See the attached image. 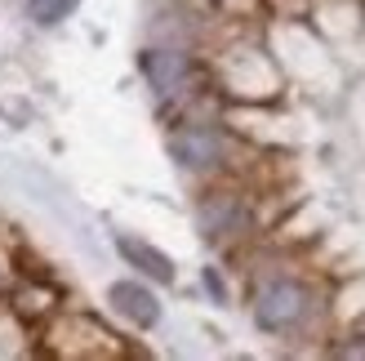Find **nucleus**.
I'll return each instance as SVG.
<instances>
[{
  "instance_id": "4",
  "label": "nucleus",
  "mask_w": 365,
  "mask_h": 361,
  "mask_svg": "<svg viewBox=\"0 0 365 361\" xmlns=\"http://www.w3.org/2000/svg\"><path fill=\"white\" fill-rule=\"evenodd\" d=\"M250 223H254V214H250V196L245 192L210 188L196 201V228L205 232V241H214V245H227L236 237H245Z\"/></svg>"
},
{
  "instance_id": "8",
  "label": "nucleus",
  "mask_w": 365,
  "mask_h": 361,
  "mask_svg": "<svg viewBox=\"0 0 365 361\" xmlns=\"http://www.w3.org/2000/svg\"><path fill=\"white\" fill-rule=\"evenodd\" d=\"M53 308H58V290H53L49 281H23V285H14L9 312L18 321H45V317H53Z\"/></svg>"
},
{
  "instance_id": "5",
  "label": "nucleus",
  "mask_w": 365,
  "mask_h": 361,
  "mask_svg": "<svg viewBox=\"0 0 365 361\" xmlns=\"http://www.w3.org/2000/svg\"><path fill=\"white\" fill-rule=\"evenodd\" d=\"M107 299H112V308L130 321V326H138V330H152L156 321H160L156 295L148 290V285H138V281H116L112 290H107Z\"/></svg>"
},
{
  "instance_id": "2",
  "label": "nucleus",
  "mask_w": 365,
  "mask_h": 361,
  "mask_svg": "<svg viewBox=\"0 0 365 361\" xmlns=\"http://www.w3.org/2000/svg\"><path fill=\"white\" fill-rule=\"evenodd\" d=\"M307 312H312V295H307V285L289 281V277H272L254 290V321L272 335H285V330L303 326Z\"/></svg>"
},
{
  "instance_id": "9",
  "label": "nucleus",
  "mask_w": 365,
  "mask_h": 361,
  "mask_svg": "<svg viewBox=\"0 0 365 361\" xmlns=\"http://www.w3.org/2000/svg\"><path fill=\"white\" fill-rule=\"evenodd\" d=\"M76 5H81V0H53V5L45 9V23H63V18L76 9Z\"/></svg>"
},
{
  "instance_id": "1",
  "label": "nucleus",
  "mask_w": 365,
  "mask_h": 361,
  "mask_svg": "<svg viewBox=\"0 0 365 361\" xmlns=\"http://www.w3.org/2000/svg\"><path fill=\"white\" fill-rule=\"evenodd\" d=\"M170 156L178 161V170L187 174H223L236 156V138L223 130L218 121H205V116H187L170 134Z\"/></svg>"
},
{
  "instance_id": "3",
  "label": "nucleus",
  "mask_w": 365,
  "mask_h": 361,
  "mask_svg": "<svg viewBox=\"0 0 365 361\" xmlns=\"http://www.w3.org/2000/svg\"><path fill=\"white\" fill-rule=\"evenodd\" d=\"M143 76H148V85L156 89L160 103H178V98L196 94L200 67L182 45H152L143 54Z\"/></svg>"
},
{
  "instance_id": "7",
  "label": "nucleus",
  "mask_w": 365,
  "mask_h": 361,
  "mask_svg": "<svg viewBox=\"0 0 365 361\" xmlns=\"http://www.w3.org/2000/svg\"><path fill=\"white\" fill-rule=\"evenodd\" d=\"M116 250H120V259L130 263V268H138L143 277H152V281H160V285L174 281V259L160 255L156 245L138 241V237H116Z\"/></svg>"
},
{
  "instance_id": "6",
  "label": "nucleus",
  "mask_w": 365,
  "mask_h": 361,
  "mask_svg": "<svg viewBox=\"0 0 365 361\" xmlns=\"http://www.w3.org/2000/svg\"><path fill=\"white\" fill-rule=\"evenodd\" d=\"M49 335H71V339H81V344L67 348V357H120V352H125L116 339L107 335L98 321H89V317H63Z\"/></svg>"
},
{
  "instance_id": "11",
  "label": "nucleus",
  "mask_w": 365,
  "mask_h": 361,
  "mask_svg": "<svg viewBox=\"0 0 365 361\" xmlns=\"http://www.w3.org/2000/svg\"><path fill=\"white\" fill-rule=\"evenodd\" d=\"M5 285H9V277H5V268H0V295H5Z\"/></svg>"
},
{
  "instance_id": "10",
  "label": "nucleus",
  "mask_w": 365,
  "mask_h": 361,
  "mask_svg": "<svg viewBox=\"0 0 365 361\" xmlns=\"http://www.w3.org/2000/svg\"><path fill=\"white\" fill-rule=\"evenodd\" d=\"M205 290H210L214 299H227V290H223V277H218L214 268H205Z\"/></svg>"
}]
</instances>
